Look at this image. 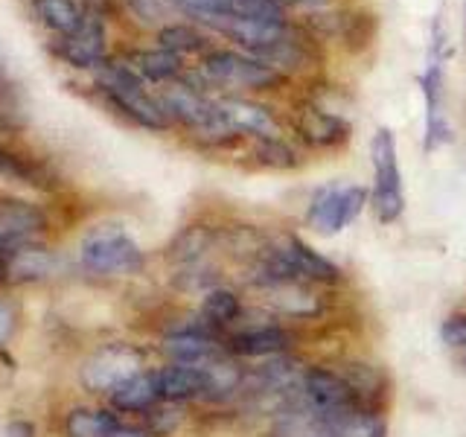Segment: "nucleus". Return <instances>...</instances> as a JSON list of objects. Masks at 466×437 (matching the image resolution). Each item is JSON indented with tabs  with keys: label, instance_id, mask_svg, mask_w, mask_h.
<instances>
[{
	"label": "nucleus",
	"instance_id": "nucleus-2",
	"mask_svg": "<svg viewBox=\"0 0 466 437\" xmlns=\"http://www.w3.org/2000/svg\"><path fill=\"white\" fill-rule=\"evenodd\" d=\"M99 85L106 97L111 99V106L116 111H123L128 120H135L143 128L164 131L169 128V117L160 106V99L146 91L143 79L137 76L128 65H102L99 67Z\"/></svg>",
	"mask_w": 466,
	"mask_h": 437
},
{
	"label": "nucleus",
	"instance_id": "nucleus-32",
	"mask_svg": "<svg viewBox=\"0 0 466 437\" xmlns=\"http://www.w3.org/2000/svg\"><path fill=\"white\" fill-rule=\"evenodd\" d=\"M463 364H466V361H463Z\"/></svg>",
	"mask_w": 466,
	"mask_h": 437
},
{
	"label": "nucleus",
	"instance_id": "nucleus-14",
	"mask_svg": "<svg viewBox=\"0 0 466 437\" xmlns=\"http://www.w3.org/2000/svg\"><path fill=\"white\" fill-rule=\"evenodd\" d=\"M295 126L300 131V137L309 146H318V149L341 146L350 137V123L344 117L335 111H327V108H318L315 102H306V106L298 111Z\"/></svg>",
	"mask_w": 466,
	"mask_h": 437
},
{
	"label": "nucleus",
	"instance_id": "nucleus-22",
	"mask_svg": "<svg viewBox=\"0 0 466 437\" xmlns=\"http://www.w3.org/2000/svg\"><path fill=\"white\" fill-rule=\"evenodd\" d=\"M335 33L347 44V50L361 53V50H368L376 38V18L370 12H361V9L341 12V15H335Z\"/></svg>",
	"mask_w": 466,
	"mask_h": 437
},
{
	"label": "nucleus",
	"instance_id": "nucleus-23",
	"mask_svg": "<svg viewBox=\"0 0 466 437\" xmlns=\"http://www.w3.org/2000/svg\"><path fill=\"white\" fill-rule=\"evenodd\" d=\"M120 420L102 408H73L65 420V429L70 437H108Z\"/></svg>",
	"mask_w": 466,
	"mask_h": 437
},
{
	"label": "nucleus",
	"instance_id": "nucleus-9",
	"mask_svg": "<svg viewBox=\"0 0 466 437\" xmlns=\"http://www.w3.org/2000/svg\"><path fill=\"white\" fill-rule=\"evenodd\" d=\"M172 4L201 24L218 18L286 21V0H172Z\"/></svg>",
	"mask_w": 466,
	"mask_h": 437
},
{
	"label": "nucleus",
	"instance_id": "nucleus-17",
	"mask_svg": "<svg viewBox=\"0 0 466 437\" xmlns=\"http://www.w3.org/2000/svg\"><path fill=\"white\" fill-rule=\"evenodd\" d=\"M44 228V216L26 201H0V248L26 245Z\"/></svg>",
	"mask_w": 466,
	"mask_h": 437
},
{
	"label": "nucleus",
	"instance_id": "nucleus-6",
	"mask_svg": "<svg viewBox=\"0 0 466 437\" xmlns=\"http://www.w3.org/2000/svg\"><path fill=\"white\" fill-rule=\"evenodd\" d=\"M300 400L318 417L344 412V408L353 405H368L359 397V391L350 385V379L339 368H327V364H306L300 379Z\"/></svg>",
	"mask_w": 466,
	"mask_h": 437
},
{
	"label": "nucleus",
	"instance_id": "nucleus-3",
	"mask_svg": "<svg viewBox=\"0 0 466 437\" xmlns=\"http://www.w3.org/2000/svg\"><path fill=\"white\" fill-rule=\"evenodd\" d=\"M370 164H373V189H370V208L376 222L393 225L405 213V189L402 172L397 158V137L390 128H376L370 140Z\"/></svg>",
	"mask_w": 466,
	"mask_h": 437
},
{
	"label": "nucleus",
	"instance_id": "nucleus-16",
	"mask_svg": "<svg viewBox=\"0 0 466 437\" xmlns=\"http://www.w3.org/2000/svg\"><path fill=\"white\" fill-rule=\"evenodd\" d=\"M157 382H160V397H164V402L204 400V393H208V379H204L201 364L169 361L167 368L157 371Z\"/></svg>",
	"mask_w": 466,
	"mask_h": 437
},
{
	"label": "nucleus",
	"instance_id": "nucleus-4",
	"mask_svg": "<svg viewBox=\"0 0 466 437\" xmlns=\"http://www.w3.org/2000/svg\"><path fill=\"white\" fill-rule=\"evenodd\" d=\"M370 193L361 184H324L318 187L309 208H306V225L320 237H339L361 216Z\"/></svg>",
	"mask_w": 466,
	"mask_h": 437
},
{
	"label": "nucleus",
	"instance_id": "nucleus-29",
	"mask_svg": "<svg viewBox=\"0 0 466 437\" xmlns=\"http://www.w3.org/2000/svg\"><path fill=\"white\" fill-rule=\"evenodd\" d=\"M15 330V315L6 303H0V344H4Z\"/></svg>",
	"mask_w": 466,
	"mask_h": 437
},
{
	"label": "nucleus",
	"instance_id": "nucleus-30",
	"mask_svg": "<svg viewBox=\"0 0 466 437\" xmlns=\"http://www.w3.org/2000/svg\"><path fill=\"white\" fill-rule=\"evenodd\" d=\"M108 437H155L149 429H140V426H126V422H120Z\"/></svg>",
	"mask_w": 466,
	"mask_h": 437
},
{
	"label": "nucleus",
	"instance_id": "nucleus-1",
	"mask_svg": "<svg viewBox=\"0 0 466 437\" xmlns=\"http://www.w3.org/2000/svg\"><path fill=\"white\" fill-rule=\"evenodd\" d=\"M79 262L87 274L96 277H116L135 274L143 269V251L135 237L120 225H96L79 242Z\"/></svg>",
	"mask_w": 466,
	"mask_h": 437
},
{
	"label": "nucleus",
	"instance_id": "nucleus-24",
	"mask_svg": "<svg viewBox=\"0 0 466 437\" xmlns=\"http://www.w3.org/2000/svg\"><path fill=\"white\" fill-rule=\"evenodd\" d=\"M38 15L44 24L62 36L76 33L87 18L76 0H38Z\"/></svg>",
	"mask_w": 466,
	"mask_h": 437
},
{
	"label": "nucleus",
	"instance_id": "nucleus-11",
	"mask_svg": "<svg viewBox=\"0 0 466 437\" xmlns=\"http://www.w3.org/2000/svg\"><path fill=\"white\" fill-rule=\"evenodd\" d=\"M277 251L283 254V259L289 262V269L295 271V277L300 283L309 286H332L341 280V269L335 266L329 257H324L320 251H315L312 245H306L295 233H286V237L274 239Z\"/></svg>",
	"mask_w": 466,
	"mask_h": 437
},
{
	"label": "nucleus",
	"instance_id": "nucleus-10",
	"mask_svg": "<svg viewBox=\"0 0 466 437\" xmlns=\"http://www.w3.org/2000/svg\"><path fill=\"white\" fill-rule=\"evenodd\" d=\"M218 106V120L222 128L230 137H274L280 135V126H277V117L271 108L259 106L254 99L245 97H222L216 99Z\"/></svg>",
	"mask_w": 466,
	"mask_h": 437
},
{
	"label": "nucleus",
	"instance_id": "nucleus-31",
	"mask_svg": "<svg viewBox=\"0 0 466 437\" xmlns=\"http://www.w3.org/2000/svg\"><path fill=\"white\" fill-rule=\"evenodd\" d=\"M4 437H33V426L29 422H12Z\"/></svg>",
	"mask_w": 466,
	"mask_h": 437
},
{
	"label": "nucleus",
	"instance_id": "nucleus-18",
	"mask_svg": "<svg viewBox=\"0 0 466 437\" xmlns=\"http://www.w3.org/2000/svg\"><path fill=\"white\" fill-rule=\"evenodd\" d=\"M108 397L116 412H128V414H149L157 402H164L157 371H140L137 376L126 379L120 388H114Z\"/></svg>",
	"mask_w": 466,
	"mask_h": 437
},
{
	"label": "nucleus",
	"instance_id": "nucleus-13",
	"mask_svg": "<svg viewBox=\"0 0 466 437\" xmlns=\"http://www.w3.org/2000/svg\"><path fill=\"white\" fill-rule=\"evenodd\" d=\"M320 437H385L388 422L376 405H353L344 412L318 417Z\"/></svg>",
	"mask_w": 466,
	"mask_h": 437
},
{
	"label": "nucleus",
	"instance_id": "nucleus-5",
	"mask_svg": "<svg viewBox=\"0 0 466 437\" xmlns=\"http://www.w3.org/2000/svg\"><path fill=\"white\" fill-rule=\"evenodd\" d=\"M204 76L213 85L239 87V91H274L286 82V73L248 53L210 50L204 56Z\"/></svg>",
	"mask_w": 466,
	"mask_h": 437
},
{
	"label": "nucleus",
	"instance_id": "nucleus-26",
	"mask_svg": "<svg viewBox=\"0 0 466 437\" xmlns=\"http://www.w3.org/2000/svg\"><path fill=\"white\" fill-rule=\"evenodd\" d=\"M157 41H160V50H169V53H175V56L208 50V36L198 33V29H196V26H189V24H172V26H164V29L157 33Z\"/></svg>",
	"mask_w": 466,
	"mask_h": 437
},
{
	"label": "nucleus",
	"instance_id": "nucleus-12",
	"mask_svg": "<svg viewBox=\"0 0 466 437\" xmlns=\"http://www.w3.org/2000/svg\"><path fill=\"white\" fill-rule=\"evenodd\" d=\"M420 91L426 97V137H422V149L434 152L451 143V126L443 114V65L437 53H431L426 70L420 73Z\"/></svg>",
	"mask_w": 466,
	"mask_h": 437
},
{
	"label": "nucleus",
	"instance_id": "nucleus-20",
	"mask_svg": "<svg viewBox=\"0 0 466 437\" xmlns=\"http://www.w3.org/2000/svg\"><path fill=\"white\" fill-rule=\"evenodd\" d=\"M56 271V257L33 245L9 248L6 254V280H44Z\"/></svg>",
	"mask_w": 466,
	"mask_h": 437
},
{
	"label": "nucleus",
	"instance_id": "nucleus-25",
	"mask_svg": "<svg viewBox=\"0 0 466 437\" xmlns=\"http://www.w3.org/2000/svg\"><path fill=\"white\" fill-rule=\"evenodd\" d=\"M251 155L257 158V164H259V167H268V169H295V167H300V155H298V149H295V146H291L283 135L257 137Z\"/></svg>",
	"mask_w": 466,
	"mask_h": 437
},
{
	"label": "nucleus",
	"instance_id": "nucleus-7",
	"mask_svg": "<svg viewBox=\"0 0 466 437\" xmlns=\"http://www.w3.org/2000/svg\"><path fill=\"white\" fill-rule=\"evenodd\" d=\"M143 371V353L131 344H106L82 364V385L94 393H111Z\"/></svg>",
	"mask_w": 466,
	"mask_h": 437
},
{
	"label": "nucleus",
	"instance_id": "nucleus-15",
	"mask_svg": "<svg viewBox=\"0 0 466 437\" xmlns=\"http://www.w3.org/2000/svg\"><path fill=\"white\" fill-rule=\"evenodd\" d=\"M56 53L76 67H102V62H106V29H102V21L87 15L76 33L58 41Z\"/></svg>",
	"mask_w": 466,
	"mask_h": 437
},
{
	"label": "nucleus",
	"instance_id": "nucleus-21",
	"mask_svg": "<svg viewBox=\"0 0 466 437\" xmlns=\"http://www.w3.org/2000/svg\"><path fill=\"white\" fill-rule=\"evenodd\" d=\"M128 67L137 73L140 79L149 82H172L181 76V56L169 50H143L128 56Z\"/></svg>",
	"mask_w": 466,
	"mask_h": 437
},
{
	"label": "nucleus",
	"instance_id": "nucleus-27",
	"mask_svg": "<svg viewBox=\"0 0 466 437\" xmlns=\"http://www.w3.org/2000/svg\"><path fill=\"white\" fill-rule=\"evenodd\" d=\"M441 341L451 350H466V312L449 315L441 324Z\"/></svg>",
	"mask_w": 466,
	"mask_h": 437
},
{
	"label": "nucleus",
	"instance_id": "nucleus-28",
	"mask_svg": "<svg viewBox=\"0 0 466 437\" xmlns=\"http://www.w3.org/2000/svg\"><path fill=\"white\" fill-rule=\"evenodd\" d=\"M128 6L143 21H157L160 18V0H128Z\"/></svg>",
	"mask_w": 466,
	"mask_h": 437
},
{
	"label": "nucleus",
	"instance_id": "nucleus-19",
	"mask_svg": "<svg viewBox=\"0 0 466 437\" xmlns=\"http://www.w3.org/2000/svg\"><path fill=\"white\" fill-rule=\"evenodd\" d=\"M242 298L237 295L233 289L228 286H213L204 291V300H201V320L208 327H213L216 332H222L230 330V327H237L242 324Z\"/></svg>",
	"mask_w": 466,
	"mask_h": 437
},
{
	"label": "nucleus",
	"instance_id": "nucleus-8",
	"mask_svg": "<svg viewBox=\"0 0 466 437\" xmlns=\"http://www.w3.org/2000/svg\"><path fill=\"white\" fill-rule=\"evenodd\" d=\"M298 335L286 324H239L225 335L228 353L237 359H274L295 350Z\"/></svg>",
	"mask_w": 466,
	"mask_h": 437
}]
</instances>
